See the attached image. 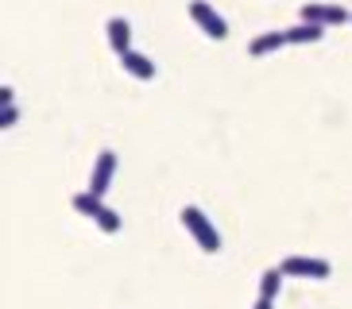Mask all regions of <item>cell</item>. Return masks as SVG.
<instances>
[{
  "instance_id": "ba28073f",
  "label": "cell",
  "mask_w": 352,
  "mask_h": 309,
  "mask_svg": "<svg viewBox=\"0 0 352 309\" xmlns=\"http://www.w3.org/2000/svg\"><path fill=\"white\" fill-rule=\"evenodd\" d=\"M283 31H287L290 47H314V43L325 39V27H321V23H306V20H298L294 27H283Z\"/></svg>"
},
{
  "instance_id": "5b68a950",
  "label": "cell",
  "mask_w": 352,
  "mask_h": 309,
  "mask_svg": "<svg viewBox=\"0 0 352 309\" xmlns=\"http://www.w3.org/2000/svg\"><path fill=\"white\" fill-rule=\"evenodd\" d=\"M116 178V151H101L97 154V163H94V174H89V185L85 190H94L97 197L109 194V185H113Z\"/></svg>"
},
{
  "instance_id": "5bb4252c",
  "label": "cell",
  "mask_w": 352,
  "mask_h": 309,
  "mask_svg": "<svg viewBox=\"0 0 352 309\" xmlns=\"http://www.w3.org/2000/svg\"><path fill=\"white\" fill-rule=\"evenodd\" d=\"M0 104H16V89H12V85H4V89H0Z\"/></svg>"
},
{
  "instance_id": "277c9868",
  "label": "cell",
  "mask_w": 352,
  "mask_h": 309,
  "mask_svg": "<svg viewBox=\"0 0 352 309\" xmlns=\"http://www.w3.org/2000/svg\"><path fill=\"white\" fill-rule=\"evenodd\" d=\"M279 267H283L287 278H314V282H321V278L333 275L329 263H325V259H314V255H287Z\"/></svg>"
},
{
  "instance_id": "9a60e30c",
  "label": "cell",
  "mask_w": 352,
  "mask_h": 309,
  "mask_svg": "<svg viewBox=\"0 0 352 309\" xmlns=\"http://www.w3.org/2000/svg\"><path fill=\"white\" fill-rule=\"evenodd\" d=\"M252 309H275V298H259V294H256V301H252Z\"/></svg>"
},
{
  "instance_id": "8992f818",
  "label": "cell",
  "mask_w": 352,
  "mask_h": 309,
  "mask_svg": "<svg viewBox=\"0 0 352 309\" xmlns=\"http://www.w3.org/2000/svg\"><path fill=\"white\" fill-rule=\"evenodd\" d=\"M104 39H109V47H113L116 58L128 54L132 51V23H128L124 16H113V20L104 23Z\"/></svg>"
},
{
  "instance_id": "4fadbf2b",
  "label": "cell",
  "mask_w": 352,
  "mask_h": 309,
  "mask_svg": "<svg viewBox=\"0 0 352 309\" xmlns=\"http://www.w3.org/2000/svg\"><path fill=\"white\" fill-rule=\"evenodd\" d=\"M16 120H20V108H16V104H4V113H0V128H16Z\"/></svg>"
},
{
  "instance_id": "7c38bea8",
  "label": "cell",
  "mask_w": 352,
  "mask_h": 309,
  "mask_svg": "<svg viewBox=\"0 0 352 309\" xmlns=\"http://www.w3.org/2000/svg\"><path fill=\"white\" fill-rule=\"evenodd\" d=\"M94 225L101 228L104 236H116V232L124 228V220H120V213H116V209H109V205H104V209H101V216H97Z\"/></svg>"
},
{
  "instance_id": "3957f363",
  "label": "cell",
  "mask_w": 352,
  "mask_h": 309,
  "mask_svg": "<svg viewBox=\"0 0 352 309\" xmlns=\"http://www.w3.org/2000/svg\"><path fill=\"white\" fill-rule=\"evenodd\" d=\"M190 20L197 23V31L201 35H209V39H228V23H225V16H221L209 0H190Z\"/></svg>"
},
{
  "instance_id": "6da1fadb",
  "label": "cell",
  "mask_w": 352,
  "mask_h": 309,
  "mask_svg": "<svg viewBox=\"0 0 352 309\" xmlns=\"http://www.w3.org/2000/svg\"><path fill=\"white\" fill-rule=\"evenodd\" d=\"M178 220H182V228L194 236V244L201 247L206 255H217V251H221V232H217V225H213V220H209V216L201 213L197 205H182Z\"/></svg>"
},
{
  "instance_id": "9c48e42d",
  "label": "cell",
  "mask_w": 352,
  "mask_h": 309,
  "mask_svg": "<svg viewBox=\"0 0 352 309\" xmlns=\"http://www.w3.org/2000/svg\"><path fill=\"white\" fill-rule=\"evenodd\" d=\"M120 66H124V73H132L135 82H151V78H155V62L147 58V54H140V51L120 54Z\"/></svg>"
},
{
  "instance_id": "52a82bcc",
  "label": "cell",
  "mask_w": 352,
  "mask_h": 309,
  "mask_svg": "<svg viewBox=\"0 0 352 309\" xmlns=\"http://www.w3.org/2000/svg\"><path fill=\"white\" fill-rule=\"evenodd\" d=\"M283 47H290L287 31H263V35H256V39L248 43V54L252 58H267V54H279Z\"/></svg>"
},
{
  "instance_id": "8fae6325",
  "label": "cell",
  "mask_w": 352,
  "mask_h": 309,
  "mask_svg": "<svg viewBox=\"0 0 352 309\" xmlns=\"http://www.w3.org/2000/svg\"><path fill=\"white\" fill-rule=\"evenodd\" d=\"M283 267H267L259 275V298H279V286H283Z\"/></svg>"
},
{
  "instance_id": "7a4b0ae2",
  "label": "cell",
  "mask_w": 352,
  "mask_h": 309,
  "mask_svg": "<svg viewBox=\"0 0 352 309\" xmlns=\"http://www.w3.org/2000/svg\"><path fill=\"white\" fill-rule=\"evenodd\" d=\"M298 16L306 23H321V27H337V23L352 20V12L344 4H333V0H306L298 8Z\"/></svg>"
},
{
  "instance_id": "30bf717a",
  "label": "cell",
  "mask_w": 352,
  "mask_h": 309,
  "mask_svg": "<svg viewBox=\"0 0 352 309\" xmlns=\"http://www.w3.org/2000/svg\"><path fill=\"white\" fill-rule=\"evenodd\" d=\"M70 205H74V213H82V216H89V220H97V216H101V209H104V197H97L94 190H82V194L70 197Z\"/></svg>"
}]
</instances>
